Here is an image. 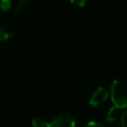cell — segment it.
I'll return each instance as SVG.
<instances>
[{"mask_svg": "<svg viewBox=\"0 0 127 127\" xmlns=\"http://www.w3.org/2000/svg\"><path fill=\"white\" fill-rule=\"evenodd\" d=\"M110 97L115 106L121 109L127 108V79L118 78L112 81Z\"/></svg>", "mask_w": 127, "mask_h": 127, "instance_id": "6da1fadb", "label": "cell"}, {"mask_svg": "<svg viewBox=\"0 0 127 127\" xmlns=\"http://www.w3.org/2000/svg\"><path fill=\"white\" fill-rule=\"evenodd\" d=\"M47 127H75V121L70 114L64 113L54 118Z\"/></svg>", "mask_w": 127, "mask_h": 127, "instance_id": "7a4b0ae2", "label": "cell"}, {"mask_svg": "<svg viewBox=\"0 0 127 127\" xmlns=\"http://www.w3.org/2000/svg\"><path fill=\"white\" fill-rule=\"evenodd\" d=\"M108 95H109L108 91L103 86H99L92 93L88 103L92 107H98L99 105H101L103 102H105L107 100Z\"/></svg>", "mask_w": 127, "mask_h": 127, "instance_id": "3957f363", "label": "cell"}, {"mask_svg": "<svg viewBox=\"0 0 127 127\" xmlns=\"http://www.w3.org/2000/svg\"><path fill=\"white\" fill-rule=\"evenodd\" d=\"M13 36V30L12 28L5 24L0 23V42H6Z\"/></svg>", "mask_w": 127, "mask_h": 127, "instance_id": "277c9868", "label": "cell"}, {"mask_svg": "<svg viewBox=\"0 0 127 127\" xmlns=\"http://www.w3.org/2000/svg\"><path fill=\"white\" fill-rule=\"evenodd\" d=\"M120 109L121 108H119V107H117L115 105L112 106V107H110L109 110H108V112H107V114H106V121L113 122V121L117 120L118 117L121 116L120 115Z\"/></svg>", "mask_w": 127, "mask_h": 127, "instance_id": "5b68a950", "label": "cell"}, {"mask_svg": "<svg viewBox=\"0 0 127 127\" xmlns=\"http://www.w3.org/2000/svg\"><path fill=\"white\" fill-rule=\"evenodd\" d=\"M48 124L49 123L42 117H36L32 120V125L34 127H47Z\"/></svg>", "mask_w": 127, "mask_h": 127, "instance_id": "8992f818", "label": "cell"}, {"mask_svg": "<svg viewBox=\"0 0 127 127\" xmlns=\"http://www.w3.org/2000/svg\"><path fill=\"white\" fill-rule=\"evenodd\" d=\"M12 7V2L11 0H0V9L3 12H7L11 9Z\"/></svg>", "mask_w": 127, "mask_h": 127, "instance_id": "52a82bcc", "label": "cell"}, {"mask_svg": "<svg viewBox=\"0 0 127 127\" xmlns=\"http://www.w3.org/2000/svg\"><path fill=\"white\" fill-rule=\"evenodd\" d=\"M27 3H28V2H27L26 0H19V1L16 3V5H15V11H16V12H21V11H23V10L25 9Z\"/></svg>", "mask_w": 127, "mask_h": 127, "instance_id": "ba28073f", "label": "cell"}, {"mask_svg": "<svg viewBox=\"0 0 127 127\" xmlns=\"http://www.w3.org/2000/svg\"><path fill=\"white\" fill-rule=\"evenodd\" d=\"M120 123L122 127H127V110L123 112L120 116Z\"/></svg>", "mask_w": 127, "mask_h": 127, "instance_id": "9c48e42d", "label": "cell"}, {"mask_svg": "<svg viewBox=\"0 0 127 127\" xmlns=\"http://www.w3.org/2000/svg\"><path fill=\"white\" fill-rule=\"evenodd\" d=\"M69 2L74 5V6H77V7H83L85 5V2L86 0H69Z\"/></svg>", "mask_w": 127, "mask_h": 127, "instance_id": "30bf717a", "label": "cell"}, {"mask_svg": "<svg viewBox=\"0 0 127 127\" xmlns=\"http://www.w3.org/2000/svg\"><path fill=\"white\" fill-rule=\"evenodd\" d=\"M85 127H104V126H103L102 124L96 122V121H89V122L86 124Z\"/></svg>", "mask_w": 127, "mask_h": 127, "instance_id": "8fae6325", "label": "cell"}, {"mask_svg": "<svg viewBox=\"0 0 127 127\" xmlns=\"http://www.w3.org/2000/svg\"><path fill=\"white\" fill-rule=\"evenodd\" d=\"M28 3H34V2H37V1H39V0H26Z\"/></svg>", "mask_w": 127, "mask_h": 127, "instance_id": "7c38bea8", "label": "cell"}]
</instances>
